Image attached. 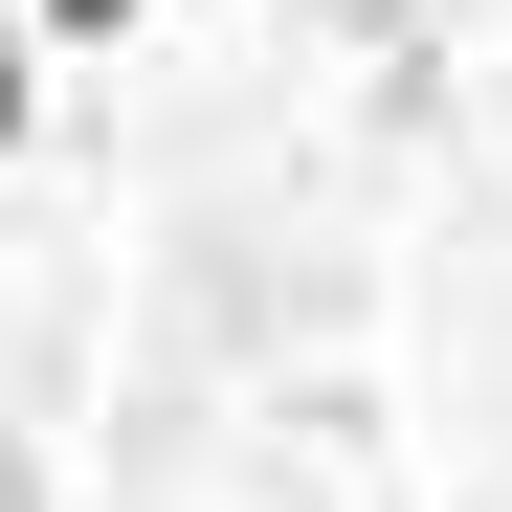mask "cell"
I'll return each mask as SVG.
<instances>
[{"label":"cell","mask_w":512,"mask_h":512,"mask_svg":"<svg viewBox=\"0 0 512 512\" xmlns=\"http://www.w3.org/2000/svg\"><path fill=\"white\" fill-rule=\"evenodd\" d=\"M45 23H67V45H112V23H134V0H45Z\"/></svg>","instance_id":"cell-2"},{"label":"cell","mask_w":512,"mask_h":512,"mask_svg":"<svg viewBox=\"0 0 512 512\" xmlns=\"http://www.w3.org/2000/svg\"><path fill=\"white\" fill-rule=\"evenodd\" d=\"M23 112H45V90H23V23H0V156H23Z\"/></svg>","instance_id":"cell-1"}]
</instances>
